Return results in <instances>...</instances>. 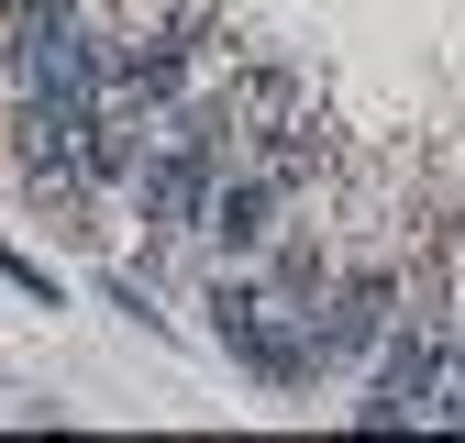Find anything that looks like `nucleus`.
I'll return each instance as SVG.
<instances>
[{"label":"nucleus","instance_id":"nucleus-1","mask_svg":"<svg viewBox=\"0 0 465 443\" xmlns=\"http://www.w3.org/2000/svg\"><path fill=\"white\" fill-rule=\"evenodd\" d=\"M211 178H222V155H211V133H200V123H178V133H155V155L134 166V200H144V233H189V222L211 211Z\"/></svg>","mask_w":465,"mask_h":443},{"label":"nucleus","instance_id":"nucleus-2","mask_svg":"<svg viewBox=\"0 0 465 443\" xmlns=\"http://www.w3.org/2000/svg\"><path fill=\"white\" fill-rule=\"evenodd\" d=\"M12 44H23V78H34V100H55V111H100V44H89L67 12L12 23Z\"/></svg>","mask_w":465,"mask_h":443},{"label":"nucleus","instance_id":"nucleus-3","mask_svg":"<svg viewBox=\"0 0 465 443\" xmlns=\"http://www.w3.org/2000/svg\"><path fill=\"white\" fill-rule=\"evenodd\" d=\"M388 310H399V289H388V266H366V277H343V289H332V321H311V344H322V366H355L366 344H388Z\"/></svg>","mask_w":465,"mask_h":443},{"label":"nucleus","instance_id":"nucleus-4","mask_svg":"<svg viewBox=\"0 0 465 443\" xmlns=\"http://www.w3.org/2000/svg\"><path fill=\"white\" fill-rule=\"evenodd\" d=\"M432 410V332L411 321V332H388V366H377V399L355 410L366 432H399V421H421Z\"/></svg>","mask_w":465,"mask_h":443},{"label":"nucleus","instance_id":"nucleus-5","mask_svg":"<svg viewBox=\"0 0 465 443\" xmlns=\"http://www.w3.org/2000/svg\"><path fill=\"white\" fill-rule=\"evenodd\" d=\"M266 211H277V189L244 166V178H211V211H200V222H211L232 255H244V244H266Z\"/></svg>","mask_w":465,"mask_h":443},{"label":"nucleus","instance_id":"nucleus-6","mask_svg":"<svg viewBox=\"0 0 465 443\" xmlns=\"http://www.w3.org/2000/svg\"><path fill=\"white\" fill-rule=\"evenodd\" d=\"M443 421H465V355H454V377H443V399H432Z\"/></svg>","mask_w":465,"mask_h":443},{"label":"nucleus","instance_id":"nucleus-7","mask_svg":"<svg viewBox=\"0 0 465 443\" xmlns=\"http://www.w3.org/2000/svg\"><path fill=\"white\" fill-rule=\"evenodd\" d=\"M45 12H67V0H0V23H45Z\"/></svg>","mask_w":465,"mask_h":443}]
</instances>
